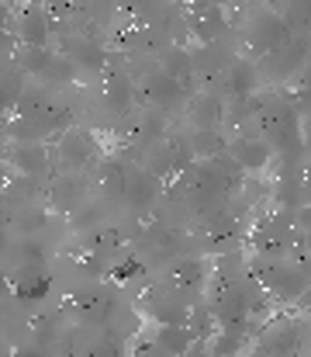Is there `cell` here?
I'll return each instance as SVG.
<instances>
[{
  "label": "cell",
  "instance_id": "obj_1",
  "mask_svg": "<svg viewBox=\"0 0 311 357\" xmlns=\"http://www.w3.org/2000/svg\"><path fill=\"white\" fill-rule=\"evenodd\" d=\"M142 91H145V98L156 105V108H173V105H184L187 98H191V91H187V84H180V80H173L170 73H163V70H156L145 84H142Z\"/></svg>",
  "mask_w": 311,
  "mask_h": 357
},
{
  "label": "cell",
  "instance_id": "obj_2",
  "mask_svg": "<svg viewBox=\"0 0 311 357\" xmlns=\"http://www.w3.org/2000/svg\"><path fill=\"white\" fill-rule=\"evenodd\" d=\"M256 66L253 63H246V59H239V63H232L225 73H221V84H225V94H232V98H246V94H253L256 91Z\"/></svg>",
  "mask_w": 311,
  "mask_h": 357
},
{
  "label": "cell",
  "instance_id": "obj_3",
  "mask_svg": "<svg viewBox=\"0 0 311 357\" xmlns=\"http://www.w3.org/2000/svg\"><path fill=\"white\" fill-rule=\"evenodd\" d=\"M191 115L198 121V128H218V121L225 115L221 94H198V98L191 101Z\"/></svg>",
  "mask_w": 311,
  "mask_h": 357
},
{
  "label": "cell",
  "instance_id": "obj_5",
  "mask_svg": "<svg viewBox=\"0 0 311 357\" xmlns=\"http://www.w3.org/2000/svg\"><path fill=\"white\" fill-rule=\"evenodd\" d=\"M63 156H66V163H70V167L87 163V156H90V139H87L83 132H70V135H66V142H63Z\"/></svg>",
  "mask_w": 311,
  "mask_h": 357
},
{
  "label": "cell",
  "instance_id": "obj_4",
  "mask_svg": "<svg viewBox=\"0 0 311 357\" xmlns=\"http://www.w3.org/2000/svg\"><path fill=\"white\" fill-rule=\"evenodd\" d=\"M232 153H235L239 167H246V170H263L270 163V146L260 139H239L232 146Z\"/></svg>",
  "mask_w": 311,
  "mask_h": 357
}]
</instances>
